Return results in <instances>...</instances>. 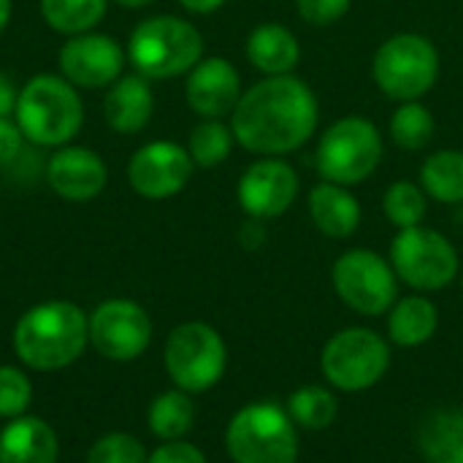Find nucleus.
<instances>
[{
  "mask_svg": "<svg viewBox=\"0 0 463 463\" xmlns=\"http://www.w3.org/2000/svg\"><path fill=\"white\" fill-rule=\"evenodd\" d=\"M317 117V98L304 79L293 73L266 76L241 92L231 114V130L244 149L282 157L312 138Z\"/></svg>",
  "mask_w": 463,
  "mask_h": 463,
  "instance_id": "f257e3e1",
  "label": "nucleus"
},
{
  "mask_svg": "<svg viewBox=\"0 0 463 463\" xmlns=\"http://www.w3.org/2000/svg\"><path fill=\"white\" fill-rule=\"evenodd\" d=\"M90 342V317L71 301H43L27 309L14 328V353L38 372L76 364Z\"/></svg>",
  "mask_w": 463,
  "mask_h": 463,
  "instance_id": "f03ea898",
  "label": "nucleus"
},
{
  "mask_svg": "<svg viewBox=\"0 0 463 463\" xmlns=\"http://www.w3.org/2000/svg\"><path fill=\"white\" fill-rule=\"evenodd\" d=\"M16 125L38 146H65L84 122L79 90L54 73L33 76L16 98Z\"/></svg>",
  "mask_w": 463,
  "mask_h": 463,
  "instance_id": "7ed1b4c3",
  "label": "nucleus"
},
{
  "mask_svg": "<svg viewBox=\"0 0 463 463\" xmlns=\"http://www.w3.org/2000/svg\"><path fill=\"white\" fill-rule=\"evenodd\" d=\"M203 57V35L195 24L160 14L136 24L128 41V60L144 79H174L190 73Z\"/></svg>",
  "mask_w": 463,
  "mask_h": 463,
  "instance_id": "20e7f679",
  "label": "nucleus"
},
{
  "mask_svg": "<svg viewBox=\"0 0 463 463\" xmlns=\"http://www.w3.org/2000/svg\"><path fill=\"white\" fill-rule=\"evenodd\" d=\"M225 448L233 463H296L298 426L277 402H255L231 418Z\"/></svg>",
  "mask_w": 463,
  "mask_h": 463,
  "instance_id": "39448f33",
  "label": "nucleus"
},
{
  "mask_svg": "<svg viewBox=\"0 0 463 463\" xmlns=\"http://www.w3.org/2000/svg\"><path fill=\"white\" fill-rule=\"evenodd\" d=\"M383 163V136L366 117L336 119L317 144L315 165L323 182L342 187L366 182Z\"/></svg>",
  "mask_w": 463,
  "mask_h": 463,
  "instance_id": "423d86ee",
  "label": "nucleus"
},
{
  "mask_svg": "<svg viewBox=\"0 0 463 463\" xmlns=\"http://www.w3.org/2000/svg\"><path fill=\"white\" fill-rule=\"evenodd\" d=\"M372 73L388 98L420 100L439 79V52L426 35L399 33L377 49Z\"/></svg>",
  "mask_w": 463,
  "mask_h": 463,
  "instance_id": "0eeeda50",
  "label": "nucleus"
},
{
  "mask_svg": "<svg viewBox=\"0 0 463 463\" xmlns=\"http://www.w3.org/2000/svg\"><path fill=\"white\" fill-rule=\"evenodd\" d=\"M165 372L184 393H203L214 388L228 366V347L222 336L206 323H182L165 339Z\"/></svg>",
  "mask_w": 463,
  "mask_h": 463,
  "instance_id": "6e6552de",
  "label": "nucleus"
},
{
  "mask_svg": "<svg viewBox=\"0 0 463 463\" xmlns=\"http://www.w3.org/2000/svg\"><path fill=\"white\" fill-rule=\"evenodd\" d=\"M391 366L388 342L372 328H345L334 334L320 355L323 377L345 393L374 388Z\"/></svg>",
  "mask_w": 463,
  "mask_h": 463,
  "instance_id": "1a4fd4ad",
  "label": "nucleus"
},
{
  "mask_svg": "<svg viewBox=\"0 0 463 463\" xmlns=\"http://www.w3.org/2000/svg\"><path fill=\"white\" fill-rule=\"evenodd\" d=\"M391 266L412 290L434 293L458 277V252L448 236L434 228H404L391 244Z\"/></svg>",
  "mask_w": 463,
  "mask_h": 463,
  "instance_id": "9d476101",
  "label": "nucleus"
},
{
  "mask_svg": "<svg viewBox=\"0 0 463 463\" xmlns=\"http://www.w3.org/2000/svg\"><path fill=\"white\" fill-rule=\"evenodd\" d=\"M339 298L364 317L391 312L399 301V277L383 255L372 250H347L331 271Z\"/></svg>",
  "mask_w": 463,
  "mask_h": 463,
  "instance_id": "9b49d317",
  "label": "nucleus"
},
{
  "mask_svg": "<svg viewBox=\"0 0 463 463\" xmlns=\"http://www.w3.org/2000/svg\"><path fill=\"white\" fill-rule=\"evenodd\" d=\"M90 342L109 361H136L152 342V320L141 304L109 298L90 315Z\"/></svg>",
  "mask_w": 463,
  "mask_h": 463,
  "instance_id": "f8f14e48",
  "label": "nucleus"
},
{
  "mask_svg": "<svg viewBox=\"0 0 463 463\" xmlns=\"http://www.w3.org/2000/svg\"><path fill=\"white\" fill-rule=\"evenodd\" d=\"M193 157L174 141L144 144L128 165L130 187L149 201H165L187 187L193 179Z\"/></svg>",
  "mask_w": 463,
  "mask_h": 463,
  "instance_id": "ddd939ff",
  "label": "nucleus"
},
{
  "mask_svg": "<svg viewBox=\"0 0 463 463\" xmlns=\"http://www.w3.org/2000/svg\"><path fill=\"white\" fill-rule=\"evenodd\" d=\"M236 195L239 206L252 220L282 217L298 195V174L282 157H260L241 174Z\"/></svg>",
  "mask_w": 463,
  "mask_h": 463,
  "instance_id": "4468645a",
  "label": "nucleus"
},
{
  "mask_svg": "<svg viewBox=\"0 0 463 463\" xmlns=\"http://www.w3.org/2000/svg\"><path fill=\"white\" fill-rule=\"evenodd\" d=\"M60 71L73 87H109L122 76L125 49L117 38L103 33L71 35L60 49Z\"/></svg>",
  "mask_w": 463,
  "mask_h": 463,
  "instance_id": "2eb2a0df",
  "label": "nucleus"
},
{
  "mask_svg": "<svg viewBox=\"0 0 463 463\" xmlns=\"http://www.w3.org/2000/svg\"><path fill=\"white\" fill-rule=\"evenodd\" d=\"M184 98L203 119H220L233 114L241 98V76L225 57H201V62L187 73Z\"/></svg>",
  "mask_w": 463,
  "mask_h": 463,
  "instance_id": "dca6fc26",
  "label": "nucleus"
},
{
  "mask_svg": "<svg viewBox=\"0 0 463 463\" xmlns=\"http://www.w3.org/2000/svg\"><path fill=\"white\" fill-rule=\"evenodd\" d=\"M109 168L87 146H60L46 163L49 187L65 201H92L103 193Z\"/></svg>",
  "mask_w": 463,
  "mask_h": 463,
  "instance_id": "f3484780",
  "label": "nucleus"
},
{
  "mask_svg": "<svg viewBox=\"0 0 463 463\" xmlns=\"http://www.w3.org/2000/svg\"><path fill=\"white\" fill-rule=\"evenodd\" d=\"M155 111V95L149 87V79L141 73L119 76L103 100V117L111 130L117 133H138L146 128Z\"/></svg>",
  "mask_w": 463,
  "mask_h": 463,
  "instance_id": "a211bd4d",
  "label": "nucleus"
},
{
  "mask_svg": "<svg viewBox=\"0 0 463 463\" xmlns=\"http://www.w3.org/2000/svg\"><path fill=\"white\" fill-rule=\"evenodd\" d=\"M54 429L41 418L19 415L0 431V463H57Z\"/></svg>",
  "mask_w": 463,
  "mask_h": 463,
  "instance_id": "6ab92c4d",
  "label": "nucleus"
},
{
  "mask_svg": "<svg viewBox=\"0 0 463 463\" xmlns=\"http://www.w3.org/2000/svg\"><path fill=\"white\" fill-rule=\"evenodd\" d=\"M309 217L323 236L347 239L361 225V203L347 187L320 182L309 193Z\"/></svg>",
  "mask_w": 463,
  "mask_h": 463,
  "instance_id": "aec40b11",
  "label": "nucleus"
},
{
  "mask_svg": "<svg viewBox=\"0 0 463 463\" xmlns=\"http://www.w3.org/2000/svg\"><path fill=\"white\" fill-rule=\"evenodd\" d=\"M247 57L250 62L266 73V76H285L293 73V68L301 60L298 38L277 22L258 24L247 38Z\"/></svg>",
  "mask_w": 463,
  "mask_h": 463,
  "instance_id": "412c9836",
  "label": "nucleus"
},
{
  "mask_svg": "<svg viewBox=\"0 0 463 463\" xmlns=\"http://www.w3.org/2000/svg\"><path fill=\"white\" fill-rule=\"evenodd\" d=\"M439 328V309L426 296L399 298L388 312V336L399 347H420Z\"/></svg>",
  "mask_w": 463,
  "mask_h": 463,
  "instance_id": "4be33fe9",
  "label": "nucleus"
},
{
  "mask_svg": "<svg viewBox=\"0 0 463 463\" xmlns=\"http://www.w3.org/2000/svg\"><path fill=\"white\" fill-rule=\"evenodd\" d=\"M418 450L429 463H463V412L437 410L418 429Z\"/></svg>",
  "mask_w": 463,
  "mask_h": 463,
  "instance_id": "5701e85b",
  "label": "nucleus"
},
{
  "mask_svg": "<svg viewBox=\"0 0 463 463\" xmlns=\"http://www.w3.org/2000/svg\"><path fill=\"white\" fill-rule=\"evenodd\" d=\"M420 187L429 198L439 203H461L463 201V152L461 149H439L426 157L420 168Z\"/></svg>",
  "mask_w": 463,
  "mask_h": 463,
  "instance_id": "b1692460",
  "label": "nucleus"
},
{
  "mask_svg": "<svg viewBox=\"0 0 463 463\" xmlns=\"http://www.w3.org/2000/svg\"><path fill=\"white\" fill-rule=\"evenodd\" d=\"M195 407L190 393L184 391H165L149 407V429L163 442H176L193 429Z\"/></svg>",
  "mask_w": 463,
  "mask_h": 463,
  "instance_id": "393cba45",
  "label": "nucleus"
},
{
  "mask_svg": "<svg viewBox=\"0 0 463 463\" xmlns=\"http://www.w3.org/2000/svg\"><path fill=\"white\" fill-rule=\"evenodd\" d=\"M285 410L293 418V423L307 431H326L328 426H334V420L339 415L336 396L320 385H304V388L293 391Z\"/></svg>",
  "mask_w": 463,
  "mask_h": 463,
  "instance_id": "a878e982",
  "label": "nucleus"
},
{
  "mask_svg": "<svg viewBox=\"0 0 463 463\" xmlns=\"http://www.w3.org/2000/svg\"><path fill=\"white\" fill-rule=\"evenodd\" d=\"M109 0H41L46 24L65 35L90 33L106 14Z\"/></svg>",
  "mask_w": 463,
  "mask_h": 463,
  "instance_id": "bb28decb",
  "label": "nucleus"
},
{
  "mask_svg": "<svg viewBox=\"0 0 463 463\" xmlns=\"http://www.w3.org/2000/svg\"><path fill=\"white\" fill-rule=\"evenodd\" d=\"M434 114L418 103V100H407L402 103L393 117H391V138L396 146H402L404 152H420L429 146V141L434 138Z\"/></svg>",
  "mask_w": 463,
  "mask_h": 463,
  "instance_id": "cd10ccee",
  "label": "nucleus"
},
{
  "mask_svg": "<svg viewBox=\"0 0 463 463\" xmlns=\"http://www.w3.org/2000/svg\"><path fill=\"white\" fill-rule=\"evenodd\" d=\"M233 141H236V136H233L231 125H225L220 119H203L201 125L193 128L190 141H187V152H190L195 165L214 168L222 160H228Z\"/></svg>",
  "mask_w": 463,
  "mask_h": 463,
  "instance_id": "c85d7f7f",
  "label": "nucleus"
},
{
  "mask_svg": "<svg viewBox=\"0 0 463 463\" xmlns=\"http://www.w3.org/2000/svg\"><path fill=\"white\" fill-rule=\"evenodd\" d=\"M426 209H429V195H426V190H423L420 184H415V182H393V184L385 190L383 212H385L388 222L396 225L399 231L423 225Z\"/></svg>",
  "mask_w": 463,
  "mask_h": 463,
  "instance_id": "c756f323",
  "label": "nucleus"
},
{
  "mask_svg": "<svg viewBox=\"0 0 463 463\" xmlns=\"http://www.w3.org/2000/svg\"><path fill=\"white\" fill-rule=\"evenodd\" d=\"M146 458L144 445L130 434H106L87 453V463H146Z\"/></svg>",
  "mask_w": 463,
  "mask_h": 463,
  "instance_id": "7c9ffc66",
  "label": "nucleus"
},
{
  "mask_svg": "<svg viewBox=\"0 0 463 463\" xmlns=\"http://www.w3.org/2000/svg\"><path fill=\"white\" fill-rule=\"evenodd\" d=\"M33 402V385L16 366H0V418H19Z\"/></svg>",
  "mask_w": 463,
  "mask_h": 463,
  "instance_id": "2f4dec72",
  "label": "nucleus"
},
{
  "mask_svg": "<svg viewBox=\"0 0 463 463\" xmlns=\"http://www.w3.org/2000/svg\"><path fill=\"white\" fill-rule=\"evenodd\" d=\"M296 5L304 22L315 27H328L350 11L353 0H296Z\"/></svg>",
  "mask_w": 463,
  "mask_h": 463,
  "instance_id": "473e14b6",
  "label": "nucleus"
},
{
  "mask_svg": "<svg viewBox=\"0 0 463 463\" xmlns=\"http://www.w3.org/2000/svg\"><path fill=\"white\" fill-rule=\"evenodd\" d=\"M24 152V133L8 117H0V168L16 163Z\"/></svg>",
  "mask_w": 463,
  "mask_h": 463,
  "instance_id": "72a5a7b5",
  "label": "nucleus"
},
{
  "mask_svg": "<svg viewBox=\"0 0 463 463\" xmlns=\"http://www.w3.org/2000/svg\"><path fill=\"white\" fill-rule=\"evenodd\" d=\"M146 463H206V456L195 448V445H190V442H184V439H176V442H165V445H160Z\"/></svg>",
  "mask_w": 463,
  "mask_h": 463,
  "instance_id": "f704fd0d",
  "label": "nucleus"
},
{
  "mask_svg": "<svg viewBox=\"0 0 463 463\" xmlns=\"http://www.w3.org/2000/svg\"><path fill=\"white\" fill-rule=\"evenodd\" d=\"M16 98H19V92H16L14 81L0 71V117L14 114V109H16Z\"/></svg>",
  "mask_w": 463,
  "mask_h": 463,
  "instance_id": "c9c22d12",
  "label": "nucleus"
},
{
  "mask_svg": "<svg viewBox=\"0 0 463 463\" xmlns=\"http://www.w3.org/2000/svg\"><path fill=\"white\" fill-rule=\"evenodd\" d=\"M187 11H193V14H212V11H217L225 0H179Z\"/></svg>",
  "mask_w": 463,
  "mask_h": 463,
  "instance_id": "e433bc0d",
  "label": "nucleus"
},
{
  "mask_svg": "<svg viewBox=\"0 0 463 463\" xmlns=\"http://www.w3.org/2000/svg\"><path fill=\"white\" fill-rule=\"evenodd\" d=\"M8 19H11V0H0V33L5 30Z\"/></svg>",
  "mask_w": 463,
  "mask_h": 463,
  "instance_id": "4c0bfd02",
  "label": "nucleus"
},
{
  "mask_svg": "<svg viewBox=\"0 0 463 463\" xmlns=\"http://www.w3.org/2000/svg\"><path fill=\"white\" fill-rule=\"evenodd\" d=\"M114 3L122 5V8H144V5H149L155 0H114Z\"/></svg>",
  "mask_w": 463,
  "mask_h": 463,
  "instance_id": "58836bf2",
  "label": "nucleus"
}]
</instances>
